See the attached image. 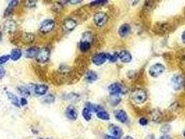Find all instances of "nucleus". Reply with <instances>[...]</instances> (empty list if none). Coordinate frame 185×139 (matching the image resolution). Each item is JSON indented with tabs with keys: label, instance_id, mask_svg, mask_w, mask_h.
I'll return each mask as SVG.
<instances>
[{
	"label": "nucleus",
	"instance_id": "f257e3e1",
	"mask_svg": "<svg viewBox=\"0 0 185 139\" xmlns=\"http://www.w3.org/2000/svg\"><path fill=\"white\" fill-rule=\"evenodd\" d=\"M56 27V22L52 19H47L41 22L40 25L39 32L42 34H47L54 30Z\"/></svg>",
	"mask_w": 185,
	"mask_h": 139
},
{
	"label": "nucleus",
	"instance_id": "f03ea898",
	"mask_svg": "<svg viewBox=\"0 0 185 139\" xmlns=\"http://www.w3.org/2000/svg\"><path fill=\"white\" fill-rule=\"evenodd\" d=\"M132 99L134 103L140 104L144 103L147 100V93L144 90L138 89L134 90L132 93Z\"/></svg>",
	"mask_w": 185,
	"mask_h": 139
},
{
	"label": "nucleus",
	"instance_id": "7ed1b4c3",
	"mask_svg": "<svg viewBox=\"0 0 185 139\" xmlns=\"http://www.w3.org/2000/svg\"><path fill=\"white\" fill-rule=\"evenodd\" d=\"M50 54H51V51L48 47H43L40 49L38 52L37 57L36 58V61L38 63L41 64H45L49 61Z\"/></svg>",
	"mask_w": 185,
	"mask_h": 139
},
{
	"label": "nucleus",
	"instance_id": "20e7f679",
	"mask_svg": "<svg viewBox=\"0 0 185 139\" xmlns=\"http://www.w3.org/2000/svg\"><path fill=\"white\" fill-rule=\"evenodd\" d=\"M111 55L109 53H99L92 58V62L95 65H101L105 63L107 60L110 61Z\"/></svg>",
	"mask_w": 185,
	"mask_h": 139
},
{
	"label": "nucleus",
	"instance_id": "39448f33",
	"mask_svg": "<svg viewBox=\"0 0 185 139\" xmlns=\"http://www.w3.org/2000/svg\"><path fill=\"white\" fill-rule=\"evenodd\" d=\"M94 23L98 27H102L107 24L108 21V16L104 12H98L94 15L93 17Z\"/></svg>",
	"mask_w": 185,
	"mask_h": 139
},
{
	"label": "nucleus",
	"instance_id": "423d86ee",
	"mask_svg": "<svg viewBox=\"0 0 185 139\" xmlns=\"http://www.w3.org/2000/svg\"><path fill=\"white\" fill-rule=\"evenodd\" d=\"M108 90L111 96H118L120 94H124L125 92L124 86L119 83L111 84L108 88Z\"/></svg>",
	"mask_w": 185,
	"mask_h": 139
},
{
	"label": "nucleus",
	"instance_id": "0eeeda50",
	"mask_svg": "<svg viewBox=\"0 0 185 139\" xmlns=\"http://www.w3.org/2000/svg\"><path fill=\"white\" fill-rule=\"evenodd\" d=\"M165 70L164 65L161 63H156L153 66L150 67L149 70V74L153 77H157L162 74Z\"/></svg>",
	"mask_w": 185,
	"mask_h": 139
},
{
	"label": "nucleus",
	"instance_id": "6e6552de",
	"mask_svg": "<svg viewBox=\"0 0 185 139\" xmlns=\"http://www.w3.org/2000/svg\"><path fill=\"white\" fill-rule=\"evenodd\" d=\"M171 84L175 90H179L184 86V80L181 75H175L171 78Z\"/></svg>",
	"mask_w": 185,
	"mask_h": 139
},
{
	"label": "nucleus",
	"instance_id": "1a4fd4ad",
	"mask_svg": "<svg viewBox=\"0 0 185 139\" xmlns=\"http://www.w3.org/2000/svg\"><path fill=\"white\" fill-rule=\"evenodd\" d=\"M77 26V23L76 20H75L72 18H67L64 20L63 22L62 27L63 31L67 32H72Z\"/></svg>",
	"mask_w": 185,
	"mask_h": 139
},
{
	"label": "nucleus",
	"instance_id": "9d476101",
	"mask_svg": "<svg viewBox=\"0 0 185 139\" xmlns=\"http://www.w3.org/2000/svg\"><path fill=\"white\" fill-rule=\"evenodd\" d=\"M65 114L67 118L70 120L75 121L78 118L77 111H76V109H75L74 106L72 105L68 106V107L66 108L65 111Z\"/></svg>",
	"mask_w": 185,
	"mask_h": 139
},
{
	"label": "nucleus",
	"instance_id": "9b49d317",
	"mask_svg": "<svg viewBox=\"0 0 185 139\" xmlns=\"http://www.w3.org/2000/svg\"><path fill=\"white\" fill-rule=\"evenodd\" d=\"M40 49L39 47H37V46H32V47H30L26 50V52H25V57H26L27 59H36L38 52L40 51Z\"/></svg>",
	"mask_w": 185,
	"mask_h": 139
},
{
	"label": "nucleus",
	"instance_id": "f8f14e48",
	"mask_svg": "<svg viewBox=\"0 0 185 139\" xmlns=\"http://www.w3.org/2000/svg\"><path fill=\"white\" fill-rule=\"evenodd\" d=\"M19 1L18 0H13V1H11L9 3V4L6 8L4 13V16L7 17L12 14L14 11L15 9L17 7V6L18 5Z\"/></svg>",
	"mask_w": 185,
	"mask_h": 139
},
{
	"label": "nucleus",
	"instance_id": "ddd939ff",
	"mask_svg": "<svg viewBox=\"0 0 185 139\" xmlns=\"http://www.w3.org/2000/svg\"><path fill=\"white\" fill-rule=\"evenodd\" d=\"M109 132L111 136L115 137L116 139H120L123 136V130L120 127L116 126L115 125H111L109 127Z\"/></svg>",
	"mask_w": 185,
	"mask_h": 139
},
{
	"label": "nucleus",
	"instance_id": "4468645a",
	"mask_svg": "<svg viewBox=\"0 0 185 139\" xmlns=\"http://www.w3.org/2000/svg\"><path fill=\"white\" fill-rule=\"evenodd\" d=\"M48 90H49V87L45 84H37L34 87V92L39 96L45 95L47 92Z\"/></svg>",
	"mask_w": 185,
	"mask_h": 139
},
{
	"label": "nucleus",
	"instance_id": "2eb2a0df",
	"mask_svg": "<svg viewBox=\"0 0 185 139\" xmlns=\"http://www.w3.org/2000/svg\"><path fill=\"white\" fill-rule=\"evenodd\" d=\"M36 39L35 35L32 34V33L24 32L21 35V40L22 42L26 44H32L34 42Z\"/></svg>",
	"mask_w": 185,
	"mask_h": 139
},
{
	"label": "nucleus",
	"instance_id": "dca6fc26",
	"mask_svg": "<svg viewBox=\"0 0 185 139\" xmlns=\"http://www.w3.org/2000/svg\"><path fill=\"white\" fill-rule=\"evenodd\" d=\"M114 115L115 118L122 123H125L128 120V114L123 110H116V111H115Z\"/></svg>",
	"mask_w": 185,
	"mask_h": 139
},
{
	"label": "nucleus",
	"instance_id": "f3484780",
	"mask_svg": "<svg viewBox=\"0 0 185 139\" xmlns=\"http://www.w3.org/2000/svg\"><path fill=\"white\" fill-rule=\"evenodd\" d=\"M118 58L123 63H130L132 61V55L127 50H123L118 54Z\"/></svg>",
	"mask_w": 185,
	"mask_h": 139
},
{
	"label": "nucleus",
	"instance_id": "a211bd4d",
	"mask_svg": "<svg viewBox=\"0 0 185 139\" xmlns=\"http://www.w3.org/2000/svg\"><path fill=\"white\" fill-rule=\"evenodd\" d=\"M4 27V29L6 30L7 32L12 33V32H14L15 29H16L17 24L14 20H9L6 21Z\"/></svg>",
	"mask_w": 185,
	"mask_h": 139
},
{
	"label": "nucleus",
	"instance_id": "6ab92c4d",
	"mask_svg": "<svg viewBox=\"0 0 185 139\" xmlns=\"http://www.w3.org/2000/svg\"><path fill=\"white\" fill-rule=\"evenodd\" d=\"M22 56V50L19 48H14L11 50V54H10V58L13 61H17L18 60H20L21 59Z\"/></svg>",
	"mask_w": 185,
	"mask_h": 139
},
{
	"label": "nucleus",
	"instance_id": "aec40b11",
	"mask_svg": "<svg viewBox=\"0 0 185 139\" xmlns=\"http://www.w3.org/2000/svg\"><path fill=\"white\" fill-rule=\"evenodd\" d=\"M6 95L8 97V99L10 100V102H11V104L13 105H14L15 107L20 108V100L18 99V97L15 95V94H13V92H6Z\"/></svg>",
	"mask_w": 185,
	"mask_h": 139
},
{
	"label": "nucleus",
	"instance_id": "412c9836",
	"mask_svg": "<svg viewBox=\"0 0 185 139\" xmlns=\"http://www.w3.org/2000/svg\"><path fill=\"white\" fill-rule=\"evenodd\" d=\"M98 78V75L92 70H88L85 75V80L88 83L95 82Z\"/></svg>",
	"mask_w": 185,
	"mask_h": 139
},
{
	"label": "nucleus",
	"instance_id": "4be33fe9",
	"mask_svg": "<svg viewBox=\"0 0 185 139\" xmlns=\"http://www.w3.org/2000/svg\"><path fill=\"white\" fill-rule=\"evenodd\" d=\"M131 30L130 26L128 24H124L123 25H121L119 28L118 33L119 35L121 36V37H125L126 36L130 34Z\"/></svg>",
	"mask_w": 185,
	"mask_h": 139
},
{
	"label": "nucleus",
	"instance_id": "5701e85b",
	"mask_svg": "<svg viewBox=\"0 0 185 139\" xmlns=\"http://www.w3.org/2000/svg\"><path fill=\"white\" fill-rule=\"evenodd\" d=\"M90 42L82 40L80 42V49L82 52H86L90 49Z\"/></svg>",
	"mask_w": 185,
	"mask_h": 139
},
{
	"label": "nucleus",
	"instance_id": "b1692460",
	"mask_svg": "<svg viewBox=\"0 0 185 139\" xmlns=\"http://www.w3.org/2000/svg\"><path fill=\"white\" fill-rule=\"evenodd\" d=\"M86 107L88 108V109L90 110V112H95V113H98V112H99L100 111L103 110V107H100V105H98V104H92V103H90V102H86Z\"/></svg>",
	"mask_w": 185,
	"mask_h": 139
},
{
	"label": "nucleus",
	"instance_id": "393cba45",
	"mask_svg": "<svg viewBox=\"0 0 185 139\" xmlns=\"http://www.w3.org/2000/svg\"><path fill=\"white\" fill-rule=\"evenodd\" d=\"M18 91L19 94L22 96H24V97H29L31 95L29 90L26 86H19L18 88Z\"/></svg>",
	"mask_w": 185,
	"mask_h": 139
},
{
	"label": "nucleus",
	"instance_id": "a878e982",
	"mask_svg": "<svg viewBox=\"0 0 185 139\" xmlns=\"http://www.w3.org/2000/svg\"><path fill=\"white\" fill-rule=\"evenodd\" d=\"M97 117L100 120H109L110 119V115L107 111L102 110L97 113Z\"/></svg>",
	"mask_w": 185,
	"mask_h": 139
},
{
	"label": "nucleus",
	"instance_id": "bb28decb",
	"mask_svg": "<svg viewBox=\"0 0 185 139\" xmlns=\"http://www.w3.org/2000/svg\"><path fill=\"white\" fill-rule=\"evenodd\" d=\"M82 116L86 121H90L91 120L92 114L91 112L90 111V110L88 108L85 107L82 111Z\"/></svg>",
	"mask_w": 185,
	"mask_h": 139
},
{
	"label": "nucleus",
	"instance_id": "cd10ccee",
	"mask_svg": "<svg viewBox=\"0 0 185 139\" xmlns=\"http://www.w3.org/2000/svg\"><path fill=\"white\" fill-rule=\"evenodd\" d=\"M56 97L52 94H49L46 95L43 99V102L46 104H52L55 102Z\"/></svg>",
	"mask_w": 185,
	"mask_h": 139
},
{
	"label": "nucleus",
	"instance_id": "c85d7f7f",
	"mask_svg": "<svg viewBox=\"0 0 185 139\" xmlns=\"http://www.w3.org/2000/svg\"><path fill=\"white\" fill-rule=\"evenodd\" d=\"M63 9L62 3L61 2H55L53 6L52 7V10L55 13H59Z\"/></svg>",
	"mask_w": 185,
	"mask_h": 139
},
{
	"label": "nucleus",
	"instance_id": "c756f323",
	"mask_svg": "<svg viewBox=\"0 0 185 139\" xmlns=\"http://www.w3.org/2000/svg\"><path fill=\"white\" fill-rule=\"evenodd\" d=\"M65 100H72V101H73V100H77L79 98V95L77 94L74 93V92H70V93L65 95Z\"/></svg>",
	"mask_w": 185,
	"mask_h": 139
},
{
	"label": "nucleus",
	"instance_id": "7c9ffc66",
	"mask_svg": "<svg viewBox=\"0 0 185 139\" xmlns=\"http://www.w3.org/2000/svg\"><path fill=\"white\" fill-rule=\"evenodd\" d=\"M11 59L10 58V54H6L3 55L0 57V65H2L4 64H5L6 63H7L9 60Z\"/></svg>",
	"mask_w": 185,
	"mask_h": 139
},
{
	"label": "nucleus",
	"instance_id": "2f4dec72",
	"mask_svg": "<svg viewBox=\"0 0 185 139\" xmlns=\"http://www.w3.org/2000/svg\"><path fill=\"white\" fill-rule=\"evenodd\" d=\"M36 2H37L36 1H30V0H29V1H25L24 5L27 8H29V9H33V8L36 7Z\"/></svg>",
	"mask_w": 185,
	"mask_h": 139
},
{
	"label": "nucleus",
	"instance_id": "473e14b6",
	"mask_svg": "<svg viewBox=\"0 0 185 139\" xmlns=\"http://www.w3.org/2000/svg\"><path fill=\"white\" fill-rule=\"evenodd\" d=\"M161 117V113L159 111H155L153 113V118L154 121H159Z\"/></svg>",
	"mask_w": 185,
	"mask_h": 139
},
{
	"label": "nucleus",
	"instance_id": "72a5a7b5",
	"mask_svg": "<svg viewBox=\"0 0 185 139\" xmlns=\"http://www.w3.org/2000/svg\"><path fill=\"white\" fill-rule=\"evenodd\" d=\"M107 2V1H104V0H103V1H92L91 3H90V5L91 6H95V5H102V4H106Z\"/></svg>",
	"mask_w": 185,
	"mask_h": 139
},
{
	"label": "nucleus",
	"instance_id": "f704fd0d",
	"mask_svg": "<svg viewBox=\"0 0 185 139\" xmlns=\"http://www.w3.org/2000/svg\"><path fill=\"white\" fill-rule=\"evenodd\" d=\"M28 104L27 100L26 99V97H21V99L20 100V107H24L27 104Z\"/></svg>",
	"mask_w": 185,
	"mask_h": 139
},
{
	"label": "nucleus",
	"instance_id": "c9c22d12",
	"mask_svg": "<svg viewBox=\"0 0 185 139\" xmlns=\"http://www.w3.org/2000/svg\"><path fill=\"white\" fill-rule=\"evenodd\" d=\"M118 59V53L115 52L113 55H111L110 61H111V62H115V61H116Z\"/></svg>",
	"mask_w": 185,
	"mask_h": 139
},
{
	"label": "nucleus",
	"instance_id": "e433bc0d",
	"mask_svg": "<svg viewBox=\"0 0 185 139\" xmlns=\"http://www.w3.org/2000/svg\"><path fill=\"white\" fill-rule=\"evenodd\" d=\"M5 74H6V72H5L4 68L2 66H1V65H0V80L4 77Z\"/></svg>",
	"mask_w": 185,
	"mask_h": 139
},
{
	"label": "nucleus",
	"instance_id": "4c0bfd02",
	"mask_svg": "<svg viewBox=\"0 0 185 139\" xmlns=\"http://www.w3.org/2000/svg\"><path fill=\"white\" fill-rule=\"evenodd\" d=\"M139 123L141 125H142V126H145V125L148 124V120L143 118H141L139 120Z\"/></svg>",
	"mask_w": 185,
	"mask_h": 139
},
{
	"label": "nucleus",
	"instance_id": "58836bf2",
	"mask_svg": "<svg viewBox=\"0 0 185 139\" xmlns=\"http://www.w3.org/2000/svg\"><path fill=\"white\" fill-rule=\"evenodd\" d=\"M68 2H70L71 4H77L82 2V1H81V0H71V1H68Z\"/></svg>",
	"mask_w": 185,
	"mask_h": 139
},
{
	"label": "nucleus",
	"instance_id": "ea45409f",
	"mask_svg": "<svg viewBox=\"0 0 185 139\" xmlns=\"http://www.w3.org/2000/svg\"><path fill=\"white\" fill-rule=\"evenodd\" d=\"M105 139H116L115 137H113L111 135H105Z\"/></svg>",
	"mask_w": 185,
	"mask_h": 139
},
{
	"label": "nucleus",
	"instance_id": "a19ab883",
	"mask_svg": "<svg viewBox=\"0 0 185 139\" xmlns=\"http://www.w3.org/2000/svg\"><path fill=\"white\" fill-rule=\"evenodd\" d=\"M159 139H172V138H171L169 136H168V135H164V136H161Z\"/></svg>",
	"mask_w": 185,
	"mask_h": 139
},
{
	"label": "nucleus",
	"instance_id": "79ce46f5",
	"mask_svg": "<svg viewBox=\"0 0 185 139\" xmlns=\"http://www.w3.org/2000/svg\"><path fill=\"white\" fill-rule=\"evenodd\" d=\"M182 42H184V43H185V31L182 33Z\"/></svg>",
	"mask_w": 185,
	"mask_h": 139
},
{
	"label": "nucleus",
	"instance_id": "37998d69",
	"mask_svg": "<svg viewBox=\"0 0 185 139\" xmlns=\"http://www.w3.org/2000/svg\"><path fill=\"white\" fill-rule=\"evenodd\" d=\"M146 139H155V137L154 135H149V136H147Z\"/></svg>",
	"mask_w": 185,
	"mask_h": 139
},
{
	"label": "nucleus",
	"instance_id": "c03bdc74",
	"mask_svg": "<svg viewBox=\"0 0 185 139\" xmlns=\"http://www.w3.org/2000/svg\"><path fill=\"white\" fill-rule=\"evenodd\" d=\"M123 139H134V138H133L132 136H125V138H123Z\"/></svg>",
	"mask_w": 185,
	"mask_h": 139
},
{
	"label": "nucleus",
	"instance_id": "a18cd8bd",
	"mask_svg": "<svg viewBox=\"0 0 185 139\" xmlns=\"http://www.w3.org/2000/svg\"><path fill=\"white\" fill-rule=\"evenodd\" d=\"M184 136H185V131H184Z\"/></svg>",
	"mask_w": 185,
	"mask_h": 139
},
{
	"label": "nucleus",
	"instance_id": "49530a36",
	"mask_svg": "<svg viewBox=\"0 0 185 139\" xmlns=\"http://www.w3.org/2000/svg\"><path fill=\"white\" fill-rule=\"evenodd\" d=\"M37 139H43V138H37Z\"/></svg>",
	"mask_w": 185,
	"mask_h": 139
},
{
	"label": "nucleus",
	"instance_id": "de8ad7c7",
	"mask_svg": "<svg viewBox=\"0 0 185 139\" xmlns=\"http://www.w3.org/2000/svg\"><path fill=\"white\" fill-rule=\"evenodd\" d=\"M47 139H52V138H47Z\"/></svg>",
	"mask_w": 185,
	"mask_h": 139
}]
</instances>
